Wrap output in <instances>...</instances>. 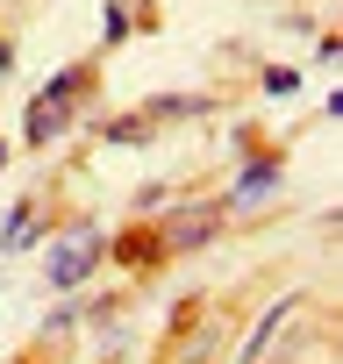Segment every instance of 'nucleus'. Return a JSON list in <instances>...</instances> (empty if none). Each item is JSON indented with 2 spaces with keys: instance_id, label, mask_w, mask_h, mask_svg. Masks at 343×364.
Returning <instances> with one entry per match:
<instances>
[{
  "instance_id": "nucleus-7",
  "label": "nucleus",
  "mask_w": 343,
  "mask_h": 364,
  "mask_svg": "<svg viewBox=\"0 0 343 364\" xmlns=\"http://www.w3.org/2000/svg\"><path fill=\"white\" fill-rule=\"evenodd\" d=\"M100 36H107V43H122V36H129V15H122V8H107V22H100Z\"/></svg>"
},
{
  "instance_id": "nucleus-2",
  "label": "nucleus",
  "mask_w": 343,
  "mask_h": 364,
  "mask_svg": "<svg viewBox=\"0 0 343 364\" xmlns=\"http://www.w3.org/2000/svg\"><path fill=\"white\" fill-rule=\"evenodd\" d=\"M93 264H100V229H93V222H79V229H65V243L51 250V286H58V293H72Z\"/></svg>"
},
{
  "instance_id": "nucleus-5",
  "label": "nucleus",
  "mask_w": 343,
  "mask_h": 364,
  "mask_svg": "<svg viewBox=\"0 0 343 364\" xmlns=\"http://www.w3.org/2000/svg\"><path fill=\"white\" fill-rule=\"evenodd\" d=\"M272 186H279V157H258V164L236 178V193H229V200H236V208H250V200H265Z\"/></svg>"
},
{
  "instance_id": "nucleus-3",
  "label": "nucleus",
  "mask_w": 343,
  "mask_h": 364,
  "mask_svg": "<svg viewBox=\"0 0 343 364\" xmlns=\"http://www.w3.org/2000/svg\"><path fill=\"white\" fill-rule=\"evenodd\" d=\"M293 314H300V293H286L279 307H265V321H258V328H250V343H243V364H265V357H272V343H279V328H286Z\"/></svg>"
},
{
  "instance_id": "nucleus-8",
  "label": "nucleus",
  "mask_w": 343,
  "mask_h": 364,
  "mask_svg": "<svg viewBox=\"0 0 343 364\" xmlns=\"http://www.w3.org/2000/svg\"><path fill=\"white\" fill-rule=\"evenodd\" d=\"M0 164H8V143H0Z\"/></svg>"
},
{
  "instance_id": "nucleus-6",
  "label": "nucleus",
  "mask_w": 343,
  "mask_h": 364,
  "mask_svg": "<svg viewBox=\"0 0 343 364\" xmlns=\"http://www.w3.org/2000/svg\"><path fill=\"white\" fill-rule=\"evenodd\" d=\"M100 136H107V143H143V136H150V122H107Z\"/></svg>"
},
{
  "instance_id": "nucleus-1",
  "label": "nucleus",
  "mask_w": 343,
  "mask_h": 364,
  "mask_svg": "<svg viewBox=\"0 0 343 364\" xmlns=\"http://www.w3.org/2000/svg\"><path fill=\"white\" fill-rule=\"evenodd\" d=\"M86 86H93V72H86V65L58 72V79H51V86H43L36 100H29V143H51V136H58V129L72 122V100H79Z\"/></svg>"
},
{
  "instance_id": "nucleus-4",
  "label": "nucleus",
  "mask_w": 343,
  "mask_h": 364,
  "mask_svg": "<svg viewBox=\"0 0 343 364\" xmlns=\"http://www.w3.org/2000/svg\"><path fill=\"white\" fill-rule=\"evenodd\" d=\"M215 229H222V208H186L179 222H172V236H164V243H172V250H201Z\"/></svg>"
}]
</instances>
